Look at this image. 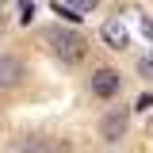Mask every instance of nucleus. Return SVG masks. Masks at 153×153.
Instances as JSON below:
<instances>
[{
    "label": "nucleus",
    "instance_id": "f257e3e1",
    "mask_svg": "<svg viewBox=\"0 0 153 153\" xmlns=\"http://www.w3.org/2000/svg\"><path fill=\"white\" fill-rule=\"evenodd\" d=\"M46 42H54V54L61 61H80L84 50H88V42L76 35V31H65V27H50L46 31Z\"/></svg>",
    "mask_w": 153,
    "mask_h": 153
},
{
    "label": "nucleus",
    "instance_id": "f03ea898",
    "mask_svg": "<svg viewBox=\"0 0 153 153\" xmlns=\"http://www.w3.org/2000/svg\"><path fill=\"white\" fill-rule=\"evenodd\" d=\"M119 84H123V80H119V73H115V69H107V65L92 73V92L103 96V100H111V96L119 92Z\"/></svg>",
    "mask_w": 153,
    "mask_h": 153
},
{
    "label": "nucleus",
    "instance_id": "7ed1b4c3",
    "mask_svg": "<svg viewBox=\"0 0 153 153\" xmlns=\"http://www.w3.org/2000/svg\"><path fill=\"white\" fill-rule=\"evenodd\" d=\"M100 38H103L111 50H126V46H130V35H126L123 19H107V23L100 27Z\"/></svg>",
    "mask_w": 153,
    "mask_h": 153
},
{
    "label": "nucleus",
    "instance_id": "20e7f679",
    "mask_svg": "<svg viewBox=\"0 0 153 153\" xmlns=\"http://www.w3.org/2000/svg\"><path fill=\"white\" fill-rule=\"evenodd\" d=\"M123 130H126V115L123 111H111L103 123H100V138H107V142H119Z\"/></svg>",
    "mask_w": 153,
    "mask_h": 153
},
{
    "label": "nucleus",
    "instance_id": "39448f33",
    "mask_svg": "<svg viewBox=\"0 0 153 153\" xmlns=\"http://www.w3.org/2000/svg\"><path fill=\"white\" fill-rule=\"evenodd\" d=\"M19 73H23V61L19 57H0V88L19 84Z\"/></svg>",
    "mask_w": 153,
    "mask_h": 153
},
{
    "label": "nucleus",
    "instance_id": "423d86ee",
    "mask_svg": "<svg viewBox=\"0 0 153 153\" xmlns=\"http://www.w3.org/2000/svg\"><path fill=\"white\" fill-rule=\"evenodd\" d=\"M61 4H65V8H73V12H80V16H84V12H92V8L100 4V0H61Z\"/></svg>",
    "mask_w": 153,
    "mask_h": 153
},
{
    "label": "nucleus",
    "instance_id": "0eeeda50",
    "mask_svg": "<svg viewBox=\"0 0 153 153\" xmlns=\"http://www.w3.org/2000/svg\"><path fill=\"white\" fill-rule=\"evenodd\" d=\"M138 73H142V76H149V80H153V54H146L142 61H138Z\"/></svg>",
    "mask_w": 153,
    "mask_h": 153
},
{
    "label": "nucleus",
    "instance_id": "6e6552de",
    "mask_svg": "<svg viewBox=\"0 0 153 153\" xmlns=\"http://www.w3.org/2000/svg\"><path fill=\"white\" fill-rule=\"evenodd\" d=\"M23 153H50V146H46V142H23Z\"/></svg>",
    "mask_w": 153,
    "mask_h": 153
},
{
    "label": "nucleus",
    "instance_id": "1a4fd4ad",
    "mask_svg": "<svg viewBox=\"0 0 153 153\" xmlns=\"http://www.w3.org/2000/svg\"><path fill=\"white\" fill-rule=\"evenodd\" d=\"M138 27H142V35H146V38H149V42H153V23H149V19H146V16H138Z\"/></svg>",
    "mask_w": 153,
    "mask_h": 153
},
{
    "label": "nucleus",
    "instance_id": "9d476101",
    "mask_svg": "<svg viewBox=\"0 0 153 153\" xmlns=\"http://www.w3.org/2000/svg\"><path fill=\"white\" fill-rule=\"evenodd\" d=\"M153 107V96H138V111H149Z\"/></svg>",
    "mask_w": 153,
    "mask_h": 153
}]
</instances>
